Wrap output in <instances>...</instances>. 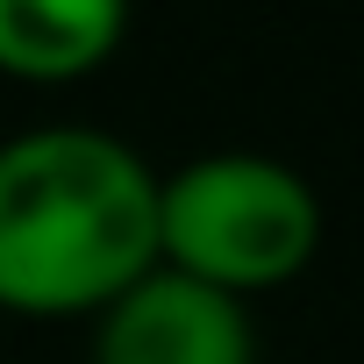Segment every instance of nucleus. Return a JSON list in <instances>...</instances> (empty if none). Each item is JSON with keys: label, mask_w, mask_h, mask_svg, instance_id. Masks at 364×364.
I'll return each instance as SVG.
<instances>
[{"label": "nucleus", "mask_w": 364, "mask_h": 364, "mask_svg": "<svg viewBox=\"0 0 364 364\" xmlns=\"http://www.w3.org/2000/svg\"><path fill=\"white\" fill-rule=\"evenodd\" d=\"M157 272V171L93 122L0 136V307L100 314Z\"/></svg>", "instance_id": "nucleus-1"}, {"label": "nucleus", "mask_w": 364, "mask_h": 364, "mask_svg": "<svg viewBox=\"0 0 364 364\" xmlns=\"http://www.w3.org/2000/svg\"><path fill=\"white\" fill-rule=\"evenodd\" d=\"M321 250V193L272 150H208L157 171V264L229 300L293 286Z\"/></svg>", "instance_id": "nucleus-2"}, {"label": "nucleus", "mask_w": 364, "mask_h": 364, "mask_svg": "<svg viewBox=\"0 0 364 364\" xmlns=\"http://www.w3.org/2000/svg\"><path fill=\"white\" fill-rule=\"evenodd\" d=\"M93 364H257V328L243 300L157 264L93 314Z\"/></svg>", "instance_id": "nucleus-3"}, {"label": "nucleus", "mask_w": 364, "mask_h": 364, "mask_svg": "<svg viewBox=\"0 0 364 364\" xmlns=\"http://www.w3.org/2000/svg\"><path fill=\"white\" fill-rule=\"evenodd\" d=\"M129 36V0H0V72L86 79Z\"/></svg>", "instance_id": "nucleus-4"}]
</instances>
